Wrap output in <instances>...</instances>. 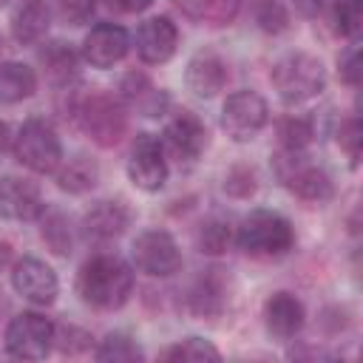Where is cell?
I'll use <instances>...</instances> for the list:
<instances>
[{
  "mask_svg": "<svg viewBox=\"0 0 363 363\" xmlns=\"http://www.w3.org/2000/svg\"><path fill=\"white\" fill-rule=\"evenodd\" d=\"M264 323H267L272 337L289 340L303 326V303L289 292H275L264 303Z\"/></svg>",
  "mask_w": 363,
  "mask_h": 363,
  "instance_id": "obj_18",
  "label": "cell"
},
{
  "mask_svg": "<svg viewBox=\"0 0 363 363\" xmlns=\"http://www.w3.org/2000/svg\"><path fill=\"white\" fill-rule=\"evenodd\" d=\"M224 190L230 196L247 199L250 193H255V170L252 167H233L224 179Z\"/></svg>",
  "mask_w": 363,
  "mask_h": 363,
  "instance_id": "obj_34",
  "label": "cell"
},
{
  "mask_svg": "<svg viewBox=\"0 0 363 363\" xmlns=\"http://www.w3.org/2000/svg\"><path fill=\"white\" fill-rule=\"evenodd\" d=\"M60 3V17L71 26H82L94 17L96 0H57Z\"/></svg>",
  "mask_w": 363,
  "mask_h": 363,
  "instance_id": "obj_35",
  "label": "cell"
},
{
  "mask_svg": "<svg viewBox=\"0 0 363 363\" xmlns=\"http://www.w3.org/2000/svg\"><path fill=\"white\" fill-rule=\"evenodd\" d=\"M190 309L201 318L218 315L224 309V286L216 275H204L193 289H190Z\"/></svg>",
  "mask_w": 363,
  "mask_h": 363,
  "instance_id": "obj_26",
  "label": "cell"
},
{
  "mask_svg": "<svg viewBox=\"0 0 363 363\" xmlns=\"http://www.w3.org/2000/svg\"><path fill=\"white\" fill-rule=\"evenodd\" d=\"M235 244L252 258H278L295 247V230L275 210H252L235 230Z\"/></svg>",
  "mask_w": 363,
  "mask_h": 363,
  "instance_id": "obj_2",
  "label": "cell"
},
{
  "mask_svg": "<svg viewBox=\"0 0 363 363\" xmlns=\"http://www.w3.org/2000/svg\"><path fill=\"white\" fill-rule=\"evenodd\" d=\"M278 176L281 182L303 201H329L335 187H332V179L323 167L318 164H309L301 150H286L284 156H278Z\"/></svg>",
  "mask_w": 363,
  "mask_h": 363,
  "instance_id": "obj_8",
  "label": "cell"
},
{
  "mask_svg": "<svg viewBox=\"0 0 363 363\" xmlns=\"http://www.w3.org/2000/svg\"><path fill=\"white\" fill-rule=\"evenodd\" d=\"M230 244H233V224L227 218L213 216V218H207L201 224V230H199V247H201V252L221 255V252H227Z\"/></svg>",
  "mask_w": 363,
  "mask_h": 363,
  "instance_id": "obj_28",
  "label": "cell"
},
{
  "mask_svg": "<svg viewBox=\"0 0 363 363\" xmlns=\"http://www.w3.org/2000/svg\"><path fill=\"white\" fill-rule=\"evenodd\" d=\"M179 28L170 17H150L136 28V54L147 65H162L176 54Z\"/></svg>",
  "mask_w": 363,
  "mask_h": 363,
  "instance_id": "obj_14",
  "label": "cell"
},
{
  "mask_svg": "<svg viewBox=\"0 0 363 363\" xmlns=\"http://www.w3.org/2000/svg\"><path fill=\"white\" fill-rule=\"evenodd\" d=\"M332 17H335V28L343 37H357L360 26H363V0H332Z\"/></svg>",
  "mask_w": 363,
  "mask_h": 363,
  "instance_id": "obj_30",
  "label": "cell"
},
{
  "mask_svg": "<svg viewBox=\"0 0 363 363\" xmlns=\"http://www.w3.org/2000/svg\"><path fill=\"white\" fill-rule=\"evenodd\" d=\"M119 91H122V99H125L128 105L139 108L145 116H159V113L164 111V105H167V96H164L162 91H156L153 82H150L145 74H139V71H130V74L122 79Z\"/></svg>",
  "mask_w": 363,
  "mask_h": 363,
  "instance_id": "obj_20",
  "label": "cell"
},
{
  "mask_svg": "<svg viewBox=\"0 0 363 363\" xmlns=\"http://www.w3.org/2000/svg\"><path fill=\"white\" fill-rule=\"evenodd\" d=\"M227 62L213 54V51H199L190 57L187 68H184V85L187 91H193L201 99H213L224 85H227Z\"/></svg>",
  "mask_w": 363,
  "mask_h": 363,
  "instance_id": "obj_16",
  "label": "cell"
},
{
  "mask_svg": "<svg viewBox=\"0 0 363 363\" xmlns=\"http://www.w3.org/2000/svg\"><path fill=\"white\" fill-rule=\"evenodd\" d=\"M54 346V323L40 312H20L6 326V352L20 360H43Z\"/></svg>",
  "mask_w": 363,
  "mask_h": 363,
  "instance_id": "obj_6",
  "label": "cell"
},
{
  "mask_svg": "<svg viewBox=\"0 0 363 363\" xmlns=\"http://www.w3.org/2000/svg\"><path fill=\"white\" fill-rule=\"evenodd\" d=\"M40 62L54 85H68L77 77V51L62 40L45 43V48L40 51Z\"/></svg>",
  "mask_w": 363,
  "mask_h": 363,
  "instance_id": "obj_24",
  "label": "cell"
},
{
  "mask_svg": "<svg viewBox=\"0 0 363 363\" xmlns=\"http://www.w3.org/2000/svg\"><path fill=\"white\" fill-rule=\"evenodd\" d=\"M40 218H43L40 235L48 244V250L54 255H71V250H74V230H71L68 216L60 213V210H43Z\"/></svg>",
  "mask_w": 363,
  "mask_h": 363,
  "instance_id": "obj_25",
  "label": "cell"
},
{
  "mask_svg": "<svg viewBox=\"0 0 363 363\" xmlns=\"http://www.w3.org/2000/svg\"><path fill=\"white\" fill-rule=\"evenodd\" d=\"M130 48V34L116 23H96L82 40V60L94 68L116 65Z\"/></svg>",
  "mask_w": 363,
  "mask_h": 363,
  "instance_id": "obj_13",
  "label": "cell"
},
{
  "mask_svg": "<svg viewBox=\"0 0 363 363\" xmlns=\"http://www.w3.org/2000/svg\"><path fill=\"white\" fill-rule=\"evenodd\" d=\"M14 159L34 173H54L62 162V142L45 119H26L14 136Z\"/></svg>",
  "mask_w": 363,
  "mask_h": 363,
  "instance_id": "obj_5",
  "label": "cell"
},
{
  "mask_svg": "<svg viewBox=\"0 0 363 363\" xmlns=\"http://www.w3.org/2000/svg\"><path fill=\"white\" fill-rule=\"evenodd\" d=\"M128 176L130 182L145 190V193H156L164 187L167 182V156L162 150V142L150 133H139L133 147H130V159H128Z\"/></svg>",
  "mask_w": 363,
  "mask_h": 363,
  "instance_id": "obj_10",
  "label": "cell"
},
{
  "mask_svg": "<svg viewBox=\"0 0 363 363\" xmlns=\"http://www.w3.org/2000/svg\"><path fill=\"white\" fill-rule=\"evenodd\" d=\"M45 210L40 187L31 179L3 176L0 179V213L11 221H34Z\"/></svg>",
  "mask_w": 363,
  "mask_h": 363,
  "instance_id": "obj_15",
  "label": "cell"
},
{
  "mask_svg": "<svg viewBox=\"0 0 363 363\" xmlns=\"http://www.w3.org/2000/svg\"><path fill=\"white\" fill-rule=\"evenodd\" d=\"M77 292L96 309H119L133 292V269L119 255H94L77 275Z\"/></svg>",
  "mask_w": 363,
  "mask_h": 363,
  "instance_id": "obj_1",
  "label": "cell"
},
{
  "mask_svg": "<svg viewBox=\"0 0 363 363\" xmlns=\"http://www.w3.org/2000/svg\"><path fill=\"white\" fill-rule=\"evenodd\" d=\"M0 3H6V0H0Z\"/></svg>",
  "mask_w": 363,
  "mask_h": 363,
  "instance_id": "obj_42",
  "label": "cell"
},
{
  "mask_svg": "<svg viewBox=\"0 0 363 363\" xmlns=\"http://www.w3.org/2000/svg\"><path fill=\"white\" fill-rule=\"evenodd\" d=\"M159 142H162L164 156H170L179 164H190L207 147V130H204V125L196 113L182 111L164 125V133H162Z\"/></svg>",
  "mask_w": 363,
  "mask_h": 363,
  "instance_id": "obj_11",
  "label": "cell"
},
{
  "mask_svg": "<svg viewBox=\"0 0 363 363\" xmlns=\"http://www.w3.org/2000/svg\"><path fill=\"white\" fill-rule=\"evenodd\" d=\"M167 360H218L221 352L204 337H184L164 352Z\"/></svg>",
  "mask_w": 363,
  "mask_h": 363,
  "instance_id": "obj_31",
  "label": "cell"
},
{
  "mask_svg": "<svg viewBox=\"0 0 363 363\" xmlns=\"http://www.w3.org/2000/svg\"><path fill=\"white\" fill-rule=\"evenodd\" d=\"M9 258V244H0V261H6Z\"/></svg>",
  "mask_w": 363,
  "mask_h": 363,
  "instance_id": "obj_41",
  "label": "cell"
},
{
  "mask_svg": "<svg viewBox=\"0 0 363 363\" xmlns=\"http://www.w3.org/2000/svg\"><path fill=\"white\" fill-rule=\"evenodd\" d=\"M11 145H14L11 128H9V122H0V162H3V156L11 150Z\"/></svg>",
  "mask_w": 363,
  "mask_h": 363,
  "instance_id": "obj_39",
  "label": "cell"
},
{
  "mask_svg": "<svg viewBox=\"0 0 363 363\" xmlns=\"http://www.w3.org/2000/svg\"><path fill=\"white\" fill-rule=\"evenodd\" d=\"M133 264L136 269L153 278H170L182 269V252L170 233L164 230H145L133 238Z\"/></svg>",
  "mask_w": 363,
  "mask_h": 363,
  "instance_id": "obj_9",
  "label": "cell"
},
{
  "mask_svg": "<svg viewBox=\"0 0 363 363\" xmlns=\"http://www.w3.org/2000/svg\"><path fill=\"white\" fill-rule=\"evenodd\" d=\"M128 224H130V210L125 207V201L105 199V201L91 204V210L82 216V230L94 241H111V238L122 235Z\"/></svg>",
  "mask_w": 363,
  "mask_h": 363,
  "instance_id": "obj_17",
  "label": "cell"
},
{
  "mask_svg": "<svg viewBox=\"0 0 363 363\" xmlns=\"http://www.w3.org/2000/svg\"><path fill=\"white\" fill-rule=\"evenodd\" d=\"M278 136L284 150H303L315 139V125L306 116H286L278 122Z\"/></svg>",
  "mask_w": 363,
  "mask_h": 363,
  "instance_id": "obj_29",
  "label": "cell"
},
{
  "mask_svg": "<svg viewBox=\"0 0 363 363\" xmlns=\"http://www.w3.org/2000/svg\"><path fill=\"white\" fill-rule=\"evenodd\" d=\"M57 176V187L68 190V193H88L96 187L99 182V167L94 159L88 156H74L68 162H60V167L54 170Z\"/></svg>",
  "mask_w": 363,
  "mask_h": 363,
  "instance_id": "obj_23",
  "label": "cell"
},
{
  "mask_svg": "<svg viewBox=\"0 0 363 363\" xmlns=\"http://www.w3.org/2000/svg\"><path fill=\"white\" fill-rule=\"evenodd\" d=\"M269 119V108L261 94L255 91H235L227 96L221 108V128L233 142H250L255 139Z\"/></svg>",
  "mask_w": 363,
  "mask_h": 363,
  "instance_id": "obj_7",
  "label": "cell"
},
{
  "mask_svg": "<svg viewBox=\"0 0 363 363\" xmlns=\"http://www.w3.org/2000/svg\"><path fill=\"white\" fill-rule=\"evenodd\" d=\"M173 6L196 20V23H204V26H227L235 20L238 9H241V0H173Z\"/></svg>",
  "mask_w": 363,
  "mask_h": 363,
  "instance_id": "obj_22",
  "label": "cell"
},
{
  "mask_svg": "<svg viewBox=\"0 0 363 363\" xmlns=\"http://www.w3.org/2000/svg\"><path fill=\"white\" fill-rule=\"evenodd\" d=\"M360 142H363V128H360V119L352 116V119H346V122L340 125V130H337V145L349 153L352 164H357V159H360Z\"/></svg>",
  "mask_w": 363,
  "mask_h": 363,
  "instance_id": "obj_33",
  "label": "cell"
},
{
  "mask_svg": "<svg viewBox=\"0 0 363 363\" xmlns=\"http://www.w3.org/2000/svg\"><path fill=\"white\" fill-rule=\"evenodd\" d=\"M37 91V74L34 68L23 62H0V105H14L28 99Z\"/></svg>",
  "mask_w": 363,
  "mask_h": 363,
  "instance_id": "obj_21",
  "label": "cell"
},
{
  "mask_svg": "<svg viewBox=\"0 0 363 363\" xmlns=\"http://www.w3.org/2000/svg\"><path fill=\"white\" fill-rule=\"evenodd\" d=\"M51 26V11L43 0H23L11 14V37L23 45L40 43Z\"/></svg>",
  "mask_w": 363,
  "mask_h": 363,
  "instance_id": "obj_19",
  "label": "cell"
},
{
  "mask_svg": "<svg viewBox=\"0 0 363 363\" xmlns=\"http://www.w3.org/2000/svg\"><path fill=\"white\" fill-rule=\"evenodd\" d=\"M96 360H113V363H130V360H145V352L136 346L133 337L122 332H111L94 352Z\"/></svg>",
  "mask_w": 363,
  "mask_h": 363,
  "instance_id": "obj_27",
  "label": "cell"
},
{
  "mask_svg": "<svg viewBox=\"0 0 363 363\" xmlns=\"http://www.w3.org/2000/svg\"><path fill=\"white\" fill-rule=\"evenodd\" d=\"M272 88L278 91V96L286 105H301L315 99L323 85H326V68L315 54L306 51H292L284 54L275 65H272Z\"/></svg>",
  "mask_w": 363,
  "mask_h": 363,
  "instance_id": "obj_3",
  "label": "cell"
},
{
  "mask_svg": "<svg viewBox=\"0 0 363 363\" xmlns=\"http://www.w3.org/2000/svg\"><path fill=\"white\" fill-rule=\"evenodd\" d=\"M337 74H340V79H343L346 85H357V82H360V48H357V43H352V45L340 54V60H337Z\"/></svg>",
  "mask_w": 363,
  "mask_h": 363,
  "instance_id": "obj_36",
  "label": "cell"
},
{
  "mask_svg": "<svg viewBox=\"0 0 363 363\" xmlns=\"http://www.w3.org/2000/svg\"><path fill=\"white\" fill-rule=\"evenodd\" d=\"M255 20L269 34H281V31L289 28V11L281 0H261L258 9H255Z\"/></svg>",
  "mask_w": 363,
  "mask_h": 363,
  "instance_id": "obj_32",
  "label": "cell"
},
{
  "mask_svg": "<svg viewBox=\"0 0 363 363\" xmlns=\"http://www.w3.org/2000/svg\"><path fill=\"white\" fill-rule=\"evenodd\" d=\"M54 340H57V346L62 349V352H82L85 346H88V340H91V335L88 332H82V329H77V326H54Z\"/></svg>",
  "mask_w": 363,
  "mask_h": 363,
  "instance_id": "obj_37",
  "label": "cell"
},
{
  "mask_svg": "<svg viewBox=\"0 0 363 363\" xmlns=\"http://www.w3.org/2000/svg\"><path fill=\"white\" fill-rule=\"evenodd\" d=\"M79 128L91 136L94 145L99 147H113L122 142L128 130V111L119 96L108 91H91L77 102L74 111Z\"/></svg>",
  "mask_w": 363,
  "mask_h": 363,
  "instance_id": "obj_4",
  "label": "cell"
},
{
  "mask_svg": "<svg viewBox=\"0 0 363 363\" xmlns=\"http://www.w3.org/2000/svg\"><path fill=\"white\" fill-rule=\"evenodd\" d=\"M11 286L17 289V295H23L26 301H31L37 306H51L57 301V292H60L57 272L45 261H40L34 255H23L14 264Z\"/></svg>",
  "mask_w": 363,
  "mask_h": 363,
  "instance_id": "obj_12",
  "label": "cell"
},
{
  "mask_svg": "<svg viewBox=\"0 0 363 363\" xmlns=\"http://www.w3.org/2000/svg\"><path fill=\"white\" fill-rule=\"evenodd\" d=\"M292 6H295L298 14H303V17H320V14L332 6V0H292Z\"/></svg>",
  "mask_w": 363,
  "mask_h": 363,
  "instance_id": "obj_38",
  "label": "cell"
},
{
  "mask_svg": "<svg viewBox=\"0 0 363 363\" xmlns=\"http://www.w3.org/2000/svg\"><path fill=\"white\" fill-rule=\"evenodd\" d=\"M113 3H116L122 11H145L153 0H113Z\"/></svg>",
  "mask_w": 363,
  "mask_h": 363,
  "instance_id": "obj_40",
  "label": "cell"
}]
</instances>
